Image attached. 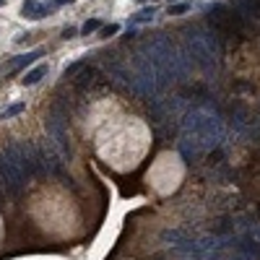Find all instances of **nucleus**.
<instances>
[{
  "label": "nucleus",
  "mask_w": 260,
  "mask_h": 260,
  "mask_svg": "<svg viewBox=\"0 0 260 260\" xmlns=\"http://www.w3.org/2000/svg\"><path fill=\"white\" fill-rule=\"evenodd\" d=\"M21 112H26V102H11V104H6L3 110H0V122L19 117Z\"/></svg>",
  "instance_id": "39448f33"
},
{
  "label": "nucleus",
  "mask_w": 260,
  "mask_h": 260,
  "mask_svg": "<svg viewBox=\"0 0 260 260\" xmlns=\"http://www.w3.org/2000/svg\"><path fill=\"white\" fill-rule=\"evenodd\" d=\"M190 11V3L188 0H182V3H172L169 8H166V13H169V16H182V13H188Z\"/></svg>",
  "instance_id": "6e6552de"
},
{
  "label": "nucleus",
  "mask_w": 260,
  "mask_h": 260,
  "mask_svg": "<svg viewBox=\"0 0 260 260\" xmlns=\"http://www.w3.org/2000/svg\"><path fill=\"white\" fill-rule=\"evenodd\" d=\"M156 19V6L148 3V6H141L138 11L133 13V16L128 19V29H138V26H146Z\"/></svg>",
  "instance_id": "f03ea898"
},
{
  "label": "nucleus",
  "mask_w": 260,
  "mask_h": 260,
  "mask_svg": "<svg viewBox=\"0 0 260 260\" xmlns=\"http://www.w3.org/2000/svg\"><path fill=\"white\" fill-rule=\"evenodd\" d=\"M172 3H182V0H169V6H172Z\"/></svg>",
  "instance_id": "ddd939ff"
},
{
  "label": "nucleus",
  "mask_w": 260,
  "mask_h": 260,
  "mask_svg": "<svg viewBox=\"0 0 260 260\" xmlns=\"http://www.w3.org/2000/svg\"><path fill=\"white\" fill-rule=\"evenodd\" d=\"M55 3V8H60V6H70V3H75V0H52Z\"/></svg>",
  "instance_id": "9b49d317"
},
{
  "label": "nucleus",
  "mask_w": 260,
  "mask_h": 260,
  "mask_svg": "<svg viewBox=\"0 0 260 260\" xmlns=\"http://www.w3.org/2000/svg\"><path fill=\"white\" fill-rule=\"evenodd\" d=\"M55 8V3H42V0H24L21 3V16L29 19V21H39L44 16H50Z\"/></svg>",
  "instance_id": "f257e3e1"
},
{
  "label": "nucleus",
  "mask_w": 260,
  "mask_h": 260,
  "mask_svg": "<svg viewBox=\"0 0 260 260\" xmlns=\"http://www.w3.org/2000/svg\"><path fill=\"white\" fill-rule=\"evenodd\" d=\"M47 73H50V65H47V63H39V65H34L32 70L24 73L21 86H37L42 78H47Z\"/></svg>",
  "instance_id": "7ed1b4c3"
},
{
  "label": "nucleus",
  "mask_w": 260,
  "mask_h": 260,
  "mask_svg": "<svg viewBox=\"0 0 260 260\" xmlns=\"http://www.w3.org/2000/svg\"><path fill=\"white\" fill-rule=\"evenodd\" d=\"M99 39H110V37H117L120 34V24H107V26H102L99 29Z\"/></svg>",
  "instance_id": "0eeeda50"
},
{
  "label": "nucleus",
  "mask_w": 260,
  "mask_h": 260,
  "mask_svg": "<svg viewBox=\"0 0 260 260\" xmlns=\"http://www.w3.org/2000/svg\"><path fill=\"white\" fill-rule=\"evenodd\" d=\"M0 6H6V0H0Z\"/></svg>",
  "instance_id": "4468645a"
},
{
  "label": "nucleus",
  "mask_w": 260,
  "mask_h": 260,
  "mask_svg": "<svg viewBox=\"0 0 260 260\" xmlns=\"http://www.w3.org/2000/svg\"><path fill=\"white\" fill-rule=\"evenodd\" d=\"M83 63H86V60H75V63H73V65H68V68H65V73H63V75H65V78H70V75H73L75 70H78V68H81Z\"/></svg>",
  "instance_id": "9d476101"
},
{
  "label": "nucleus",
  "mask_w": 260,
  "mask_h": 260,
  "mask_svg": "<svg viewBox=\"0 0 260 260\" xmlns=\"http://www.w3.org/2000/svg\"><path fill=\"white\" fill-rule=\"evenodd\" d=\"M133 3H138V6H148L151 0H133Z\"/></svg>",
  "instance_id": "f8f14e48"
},
{
  "label": "nucleus",
  "mask_w": 260,
  "mask_h": 260,
  "mask_svg": "<svg viewBox=\"0 0 260 260\" xmlns=\"http://www.w3.org/2000/svg\"><path fill=\"white\" fill-rule=\"evenodd\" d=\"M102 26H104L102 19H86V21L78 26V32H81V37H91V34H97Z\"/></svg>",
  "instance_id": "423d86ee"
},
{
  "label": "nucleus",
  "mask_w": 260,
  "mask_h": 260,
  "mask_svg": "<svg viewBox=\"0 0 260 260\" xmlns=\"http://www.w3.org/2000/svg\"><path fill=\"white\" fill-rule=\"evenodd\" d=\"M81 32H78V26H65L63 29V39H75Z\"/></svg>",
  "instance_id": "1a4fd4ad"
},
{
  "label": "nucleus",
  "mask_w": 260,
  "mask_h": 260,
  "mask_svg": "<svg viewBox=\"0 0 260 260\" xmlns=\"http://www.w3.org/2000/svg\"><path fill=\"white\" fill-rule=\"evenodd\" d=\"M42 55H44L42 50H32V52H24V55H16V57L11 60V65H8V70H13V73H16V70H21V68H26V65H32L34 60H37V57H42Z\"/></svg>",
  "instance_id": "20e7f679"
}]
</instances>
